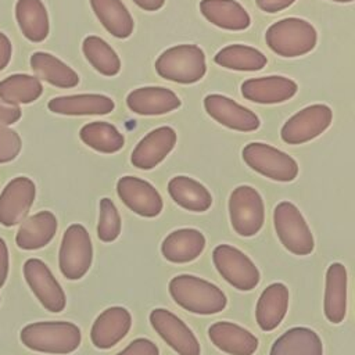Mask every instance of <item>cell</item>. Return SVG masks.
<instances>
[{
  "label": "cell",
  "mask_w": 355,
  "mask_h": 355,
  "mask_svg": "<svg viewBox=\"0 0 355 355\" xmlns=\"http://www.w3.org/2000/svg\"><path fill=\"white\" fill-rule=\"evenodd\" d=\"M21 147L22 141L19 135L7 126H0V164H6L17 158Z\"/></svg>",
  "instance_id": "37"
},
{
  "label": "cell",
  "mask_w": 355,
  "mask_h": 355,
  "mask_svg": "<svg viewBox=\"0 0 355 355\" xmlns=\"http://www.w3.org/2000/svg\"><path fill=\"white\" fill-rule=\"evenodd\" d=\"M79 137L86 146L104 154L116 153L125 144V139L119 130L114 125L104 121L86 123L80 129Z\"/></svg>",
  "instance_id": "34"
},
{
  "label": "cell",
  "mask_w": 355,
  "mask_h": 355,
  "mask_svg": "<svg viewBox=\"0 0 355 355\" xmlns=\"http://www.w3.org/2000/svg\"><path fill=\"white\" fill-rule=\"evenodd\" d=\"M288 308V288L283 283L268 286L257 302V323L263 331L276 329L286 316Z\"/></svg>",
  "instance_id": "25"
},
{
  "label": "cell",
  "mask_w": 355,
  "mask_h": 355,
  "mask_svg": "<svg viewBox=\"0 0 355 355\" xmlns=\"http://www.w3.org/2000/svg\"><path fill=\"white\" fill-rule=\"evenodd\" d=\"M8 248L6 241L0 237V287L4 286L7 277H8Z\"/></svg>",
  "instance_id": "41"
},
{
  "label": "cell",
  "mask_w": 355,
  "mask_h": 355,
  "mask_svg": "<svg viewBox=\"0 0 355 355\" xmlns=\"http://www.w3.org/2000/svg\"><path fill=\"white\" fill-rule=\"evenodd\" d=\"M212 344L229 355H252L258 348V338L247 329L232 322H216L208 329Z\"/></svg>",
  "instance_id": "20"
},
{
  "label": "cell",
  "mask_w": 355,
  "mask_h": 355,
  "mask_svg": "<svg viewBox=\"0 0 355 355\" xmlns=\"http://www.w3.org/2000/svg\"><path fill=\"white\" fill-rule=\"evenodd\" d=\"M241 157L251 169L276 182H291L298 175V165L293 157L265 143H248Z\"/></svg>",
  "instance_id": "7"
},
{
  "label": "cell",
  "mask_w": 355,
  "mask_h": 355,
  "mask_svg": "<svg viewBox=\"0 0 355 355\" xmlns=\"http://www.w3.org/2000/svg\"><path fill=\"white\" fill-rule=\"evenodd\" d=\"M36 196V186L26 176L11 179L0 194V225L15 226L28 215Z\"/></svg>",
  "instance_id": "12"
},
{
  "label": "cell",
  "mask_w": 355,
  "mask_h": 355,
  "mask_svg": "<svg viewBox=\"0 0 355 355\" xmlns=\"http://www.w3.org/2000/svg\"><path fill=\"white\" fill-rule=\"evenodd\" d=\"M175 144L176 132L171 126H159L137 143L130 155V162L139 169H153L166 158Z\"/></svg>",
  "instance_id": "16"
},
{
  "label": "cell",
  "mask_w": 355,
  "mask_h": 355,
  "mask_svg": "<svg viewBox=\"0 0 355 355\" xmlns=\"http://www.w3.org/2000/svg\"><path fill=\"white\" fill-rule=\"evenodd\" d=\"M168 193L182 208L204 212L212 205V196L205 186L189 176H175L168 183Z\"/></svg>",
  "instance_id": "28"
},
{
  "label": "cell",
  "mask_w": 355,
  "mask_h": 355,
  "mask_svg": "<svg viewBox=\"0 0 355 355\" xmlns=\"http://www.w3.org/2000/svg\"><path fill=\"white\" fill-rule=\"evenodd\" d=\"M229 216L234 232L243 237L257 234L265 220L261 194L251 186L236 187L229 197Z\"/></svg>",
  "instance_id": "8"
},
{
  "label": "cell",
  "mask_w": 355,
  "mask_h": 355,
  "mask_svg": "<svg viewBox=\"0 0 355 355\" xmlns=\"http://www.w3.org/2000/svg\"><path fill=\"white\" fill-rule=\"evenodd\" d=\"M169 293L175 302L197 315H212L225 309V293L211 282L191 275H179L169 282Z\"/></svg>",
  "instance_id": "2"
},
{
  "label": "cell",
  "mask_w": 355,
  "mask_h": 355,
  "mask_svg": "<svg viewBox=\"0 0 355 355\" xmlns=\"http://www.w3.org/2000/svg\"><path fill=\"white\" fill-rule=\"evenodd\" d=\"M331 1H337V3H351L354 0H331Z\"/></svg>",
  "instance_id": "44"
},
{
  "label": "cell",
  "mask_w": 355,
  "mask_h": 355,
  "mask_svg": "<svg viewBox=\"0 0 355 355\" xmlns=\"http://www.w3.org/2000/svg\"><path fill=\"white\" fill-rule=\"evenodd\" d=\"M205 248V237L197 229H178L169 233L162 244L161 252L164 258L173 263L191 262L200 257Z\"/></svg>",
  "instance_id": "21"
},
{
  "label": "cell",
  "mask_w": 355,
  "mask_h": 355,
  "mask_svg": "<svg viewBox=\"0 0 355 355\" xmlns=\"http://www.w3.org/2000/svg\"><path fill=\"white\" fill-rule=\"evenodd\" d=\"M347 313V269L334 262L326 273L324 315L331 323H341Z\"/></svg>",
  "instance_id": "26"
},
{
  "label": "cell",
  "mask_w": 355,
  "mask_h": 355,
  "mask_svg": "<svg viewBox=\"0 0 355 355\" xmlns=\"http://www.w3.org/2000/svg\"><path fill=\"white\" fill-rule=\"evenodd\" d=\"M43 86L36 76L14 73L0 80V100L6 104H28L42 96Z\"/></svg>",
  "instance_id": "32"
},
{
  "label": "cell",
  "mask_w": 355,
  "mask_h": 355,
  "mask_svg": "<svg viewBox=\"0 0 355 355\" xmlns=\"http://www.w3.org/2000/svg\"><path fill=\"white\" fill-rule=\"evenodd\" d=\"M47 108L54 114L69 116L105 115L115 108V104L103 94H72L51 98Z\"/></svg>",
  "instance_id": "23"
},
{
  "label": "cell",
  "mask_w": 355,
  "mask_h": 355,
  "mask_svg": "<svg viewBox=\"0 0 355 355\" xmlns=\"http://www.w3.org/2000/svg\"><path fill=\"white\" fill-rule=\"evenodd\" d=\"M270 355H323V344L312 329L293 327L273 343Z\"/></svg>",
  "instance_id": "29"
},
{
  "label": "cell",
  "mask_w": 355,
  "mask_h": 355,
  "mask_svg": "<svg viewBox=\"0 0 355 355\" xmlns=\"http://www.w3.org/2000/svg\"><path fill=\"white\" fill-rule=\"evenodd\" d=\"M133 3L146 11H157L165 4V0H133Z\"/></svg>",
  "instance_id": "43"
},
{
  "label": "cell",
  "mask_w": 355,
  "mask_h": 355,
  "mask_svg": "<svg viewBox=\"0 0 355 355\" xmlns=\"http://www.w3.org/2000/svg\"><path fill=\"white\" fill-rule=\"evenodd\" d=\"M155 71L161 78L171 82L196 83L207 72L205 54L197 44H178L158 55Z\"/></svg>",
  "instance_id": "4"
},
{
  "label": "cell",
  "mask_w": 355,
  "mask_h": 355,
  "mask_svg": "<svg viewBox=\"0 0 355 355\" xmlns=\"http://www.w3.org/2000/svg\"><path fill=\"white\" fill-rule=\"evenodd\" d=\"M90 6L108 33L118 39L132 35L135 22L121 0H90Z\"/></svg>",
  "instance_id": "30"
},
{
  "label": "cell",
  "mask_w": 355,
  "mask_h": 355,
  "mask_svg": "<svg viewBox=\"0 0 355 355\" xmlns=\"http://www.w3.org/2000/svg\"><path fill=\"white\" fill-rule=\"evenodd\" d=\"M92 259L93 247L86 227L79 223L68 226L58 252V266L62 276L68 280L82 279L87 273Z\"/></svg>",
  "instance_id": "6"
},
{
  "label": "cell",
  "mask_w": 355,
  "mask_h": 355,
  "mask_svg": "<svg viewBox=\"0 0 355 355\" xmlns=\"http://www.w3.org/2000/svg\"><path fill=\"white\" fill-rule=\"evenodd\" d=\"M22 344L36 352L67 355L73 352L82 340L76 324L64 320L35 322L22 327L19 333Z\"/></svg>",
  "instance_id": "1"
},
{
  "label": "cell",
  "mask_w": 355,
  "mask_h": 355,
  "mask_svg": "<svg viewBox=\"0 0 355 355\" xmlns=\"http://www.w3.org/2000/svg\"><path fill=\"white\" fill-rule=\"evenodd\" d=\"M333 112L326 104L308 105L290 116L280 130L287 144L306 143L322 135L331 123Z\"/></svg>",
  "instance_id": "10"
},
{
  "label": "cell",
  "mask_w": 355,
  "mask_h": 355,
  "mask_svg": "<svg viewBox=\"0 0 355 355\" xmlns=\"http://www.w3.org/2000/svg\"><path fill=\"white\" fill-rule=\"evenodd\" d=\"M22 272L29 288L47 311L54 313L64 311L67 304L65 293L42 259L29 258L25 261Z\"/></svg>",
  "instance_id": "11"
},
{
  "label": "cell",
  "mask_w": 355,
  "mask_h": 355,
  "mask_svg": "<svg viewBox=\"0 0 355 355\" xmlns=\"http://www.w3.org/2000/svg\"><path fill=\"white\" fill-rule=\"evenodd\" d=\"M82 50L89 64L104 76H115L121 71V60L115 50L101 37L89 35L83 39Z\"/></svg>",
  "instance_id": "35"
},
{
  "label": "cell",
  "mask_w": 355,
  "mask_h": 355,
  "mask_svg": "<svg viewBox=\"0 0 355 355\" xmlns=\"http://www.w3.org/2000/svg\"><path fill=\"white\" fill-rule=\"evenodd\" d=\"M273 223L286 250L295 255H308L313 251L315 241L311 229L293 202L282 201L275 207Z\"/></svg>",
  "instance_id": "5"
},
{
  "label": "cell",
  "mask_w": 355,
  "mask_h": 355,
  "mask_svg": "<svg viewBox=\"0 0 355 355\" xmlns=\"http://www.w3.org/2000/svg\"><path fill=\"white\" fill-rule=\"evenodd\" d=\"M150 322L162 340L179 355H200V344L196 336L175 313L157 308L151 311Z\"/></svg>",
  "instance_id": "14"
},
{
  "label": "cell",
  "mask_w": 355,
  "mask_h": 355,
  "mask_svg": "<svg viewBox=\"0 0 355 355\" xmlns=\"http://www.w3.org/2000/svg\"><path fill=\"white\" fill-rule=\"evenodd\" d=\"M121 233V216L115 204L110 198L100 200V216L97 236L104 243L114 241Z\"/></svg>",
  "instance_id": "36"
},
{
  "label": "cell",
  "mask_w": 355,
  "mask_h": 355,
  "mask_svg": "<svg viewBox=\"0 0 355 355\" xmlns=\"http://www.w3.org/2000/svg\"><path fill=\"white\" fill-rule=\"evenodd\" d=\"M116 193L121 201L140 216L154 218L162 211V197L158 190L144 179L122 176L116 182Z\"/></svg>",
  "instance_id": "13"
},
{
  "label": "cell",
  "mask_w": 355,
  "mask_h": 355,
  "mask_svg": "<svg viewBox=\"0 0 355 355\" xmlns=\"http://www.w3.org/2000/svg\"><path fill=\"white\" fill-rule=\"evenodd\" d=\"M298 90L297 83L286 76H263L247 79L241 85L244 98L258 104H277L290 100Z\"/></svg>",
  "instance_id": "18"
},
{
  "label": "cell",
  "mask_w": 355,
  "mask_h": 355,
  "mask_svg": "<svg viewBox=\"0 0 355 355\" xmlns=\"http://www.w3.org/2000/svg\"><path fill=\"white\" fill-rule=\"evenodd\" d=\"M214 61L233 71H259L262 69L268 60L266 57L255 47L245 44H230L219 50Z\"/></svg>",
  "instance_id": "33"
},
{
  "label": "cell",
  "mask_w": 355,
  "mask_h": 355,
  "mask_svg": "<svg viewBox=\"0 0 355 355\" xmlns=\"http://www.w3.org/2000/svg\"><path fill=\"white\" fill-rule=\"evenodd\" d=\"M130 111L137 115L153 116L175 111L180 107V98L169 89L159 86H146L132 90L126 97Z\"/></svg>",
  "instance_id": "19"
},
{
  "label": "cell",
  "mask_w": 355,
  "mask_h": 355,
  "mask_svg": "<svg viewBox=\"0 0 355 355\" xmlns=\"http://www.w3.org/2000/svg\"><path fill=\"white\" fill-rule=\"evenodd\" d=\"M257 6L265 12H277L290 7L295 0H255Z\"/></svg>",
  "instance_id": "40"
},
{
  "label": "cell",
  "mask_w": 355,
  "mask_h": 355,
  "mask_svg": "<svg viewBox=\"0 0 355 355\" xmlns=\"http://www.w3.org/2000/svg\"><path fill=\"white\" fill-rule=\"evenodd\" d=\"M200 11L207 21L226 31H244L251 24L248 12L236 0H201Z\"/></svg>",
  "instance_id": "24"
},
{
  "label": "cell",
  "mask_w": 355,
  "mask_h": 355,
  "mask_svg": "<svg viewBox=\"0 0 355 355\" xmlns=\"http://www.w3.org/2000/svg\"><path fill=\"white\" fill-rule=\"evenodd\" d=\"M268 47L282 57H300L315 49L318 33L305 19L290 17L272 24L265 33Z\"/></svg>",
  "instance_id": "3"
},
{
  "label": "cell",
  "mask_w": 355,
  "mask_h": 355,
  "mask_svg": "<svg viewBox=\"0 0 355 355\" xmlns=\"http://www.w3.org/2000/svg\"><path fill=\"white\" fill-rule=\"evenodd\" d=\"M22 112L18 105H11L0 101V126H8L19 121Z\"/></svg>",
  "instance_id": "39"
},
{
  "label": "cell",
  "mask_w": 355,
  "mask_h": 355,
  "mask_svg": "<svg viewBox=\"0 0 355 355\" xmlns=\"http://www.w3.org/2000/svg\"><path fill=\"white\" fill-rule=\"evenodd\" d=\"M132 316L123 306H111L103 311L94 320L90 338L94 347L108 349L118 344L130 330Z\"/></svg>",
  "instance_id": "17"
},
{
  "label": "cell",
  "mask_w": 355,
  "mask_h": 355,
  "mask_svg": "<svg viewBox=\"0 0 355 355\" xmlns=\"http://www.w3.org/2000/svg\"><path fill=\"white\" fill-rule=\"evenodd\" d=\"M33 72L50 85L61 89H71L79 83L78 73L53 54L36 51L31 55Z\"/></svg>",
  "instance_id": "31"
},
{
  "label": "cell",
  "mask_w": 355,
  "mask_h": 355,
  "mask_svg": "<svg viewBox=\"0 0 355 355\" xmlns=\"http://www.w3.org/2000/svg\"><path fill=\"white\" fill-rule=\"evenodd\" d=\"M204 108L212 119L233 130L254 132L261 125L255 112L222 94H208Z\"/></svg>",
  "instance_id": "15"
},
{
  "label": "cell",
  "mask_w": 355,
  "mask_h": 355,
  "mask_svg": "<svg viewBox=\"0 0 355 355\" xmlns=\"http://www.w3.org/2000/svg\"><path fill=\"white\" fill-rule=\"evenodd\" d=\"M15 18L22 35L28 40L40 43L49 36V15L42 0H18L15 4Z\"/></svg>",
  "instance_id": "27"
},
{
  "label": "cell",
  "mask_w": 355,
  "mask_h": 355,
  "mask_svg": "<svg viewBox=\"0 0 355 355\" xmlns=\"http://www.w3.org/2000/svg\"><path fill=\"white\" fill-rule=\"evenodd\" d=\"M55 232V215L50 211H40L22 222L15 234V243L21 250H39L53 240Z\"/></svg>",
  "instance_id": "22"
},
{
  "label": "cell",
  "mask_w": 355,
  "mask_h": 355,
  "mask_svg": "<svg viewBox=\"0 0 355 355\" xmlns=\"http://www.w3.org/2000/svg\"><path fill=\"white\" fill-rule=\"evenodd\" d=\"M116 355H159V351L153 341L147 338H136Z\"/></svg>",
  "instance_id": "38"
},
{
  "label": "cell",
  "mask_w": 355,
  "mask_h": 355,
  "mask_svg": "<svg viewBox=\"0 0 355 355\" xmlns=\"http://www.w3.org/2000/svg\"><path fill=\"white\" fill-rule=\"evenodd\" d=\"M11 51L12 47L10 39L3 32H0V71H3L8 65L11 60Z\"/></svg>",
  "instance_id": "42"
},
{
  "label": "cell",
  "mask_w": 355,
  "mask_h": 355,
  "mask_svg": "<svg viewBox=\"0 0 355 355\" xmlns=\"http://www.w3.org/2000/svg\"><path fill=\"white\" fill-rule=\"evenodd\" d=\"M212 259L220 276L234 288L250 291L258 286L261 279L258 268L239 248L229 244H220L215 247Z\"/></svg>",
  "instance_id": "9"
}]
</instances>
